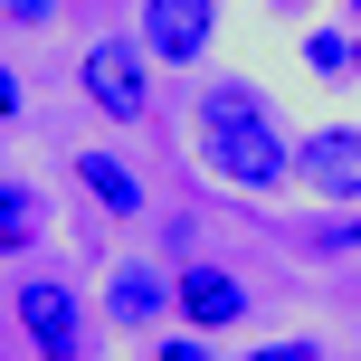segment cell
<instances>
[{
    "label": "cell",
    "instance_id": "obj_1",
    "mask_svg": "<svg viewBox=\"0 0 361 361\" xmlns=\"http://www.w3.org/2000/svg\"><path fill=\"white\" fill-rule=\"evenodd\" d=\"M190 143H200V171L228 180V190H247V200H267V190L295 180V133L276 124V105H267L257 76H209V86H200Z\"/></svg>",
    "mask_w": 361,
    "mask_h": 361
},
{
    "label": "cell",
    "instance_id": "obj_4",
    "mask_svg": "<svg viewBox=\"0 0 361 361\" xmlns=\"http://www.w3.org/2000/svg\"><path fill=\"white\" fill-rule=\"evenodd\" d=\"M10 305H19V333H29L38 361H86V305H76L57 276H29Z\"/></svg>",
    "mask_w": 361,
    "mask_h": 361
},
{
    "label": "cell",
    "instance_id": "obj_7",
    "mask_svg": "<svg viewBox=\"0 0 361 361\" xmlns=\"http://www.w3.org/2000/svg\"><path fill=\"white\" fill-rule=\"evenodd\" d=\"M105 314H114V333H152L171 314V276L152 257H114L105 267Z\"/></svg>",
    "mask_w": 361,
    "mask_h": 361
},
{
    "label": "cell",
    "instance_id": "obj_2",
    "mask_svg": "<svg viewBox=\"0 0 361 361\" xmlns=\"http://www.w3.org/2000/svg\"><path fill=\"white\" fill-rule=\"evenodd\" d=\"M76 86H86L95 114H114V124H143L152 114V48L143 38H86V57H76Z\"/></svg>",
    "mask_w": 361,
    "mask_h": 361
},
{
    "label": "cell",
    "instance_id": "obj_13",
    "mask_svg": "<svg viewBox=\"0 0 361 361\" xmlns=\"http://www.w3.org/2000/svg\"><path fill=\"white\" fill-rule=\"evenodd\" d=\"M0 19H10V29H48L57 0H0Z\"/></svg>",
    "mask_w": 361,
    "mask_h": 361
},
{
    "label": "cell",
    "instance_id": "obj_10",
    "mask_svg": "<svg viewBox=\"0 0 361 361\" xmlns=\"http://www.w3.org/2000/svg\"><path fill=\"white\" fill-rule=\"evenodd\" d=\"M38 228H48V209H38V190H29V180H0V257L38 247Z\"/></svg>",
    "mask_w": 361,
    "mask_h": 361
},
{
    "label": "cell",
    "instance_id": "obj_3",
    "mask_svg": "<svg viewBox=\"0 0 361 361\" xmlns=\"http://www.w3.org/2000/svg\"><path fill=\"white\" fill-rule=\"evenodd\" d=\"M171 314H180L190 333H228V324H247V314H257V295H247V276H238V267L180 257V267H171Z\"/></svg>",
    "mask_w": 361,
    "mask_h": 361
},
{
    "label": "cell",
    "instance_id": "obj_5",
    "mask_svg": "<svg viewBox=\"0 0 361 361\" xmlns=\"http://www.w3.org/2000/svg\"><path fill=\"white\" fill-rule=\"evenodd\" d=\"M133 38L152 48V67H200L219 48V0H143V29Z\"/></svg>",
    "mask_w": 361,
    "mask_h": 361
},
{
    "label": "cell",
    "instance_id": "obj_6",
    "mask_svg": "<svg viewBox=\"0 0 361 361\" xmlns=\"http://www.w3.org/2000/svg\"><path fill=\"white\" fill-rule=\"evenodd\" d=\"M295 180H314L324 200H352L361 209V124H324L295 143Z\"/></svg>",
    "mask_w": 361,
    "mask_h": 361
},
{
    "label": "cell",
    "instance_id": "obj_11",
    "mask_svg": "<svg viewBox=\"0 0 361 361\" xmlns=\"http://www.w3.org/2000/svg\"><path fill=\"white\" fill-rule=\"evenodd\" d=\"M238 361H324V343H314V333H276V343H257Z\"/></svg>",
    "mask_w": 361,
    "mask_h": 361
},
{
    "label": "cell",
    "instance_id": "obj_8",
    "mask_svg": "<svg viewBox=\"0 0 361 361\" xmlns=\"http://www.w3.org/2000/svg\"><path fill=\"white\" fill-rule=\"evenodd\" d=\"M76 190H86L105 219H143V180H133L124 152H76Z\"/></svg>",
    "mask_w": 361,
    "mask_h": 361
},
{
    "label": "cell",
    "instance_id": "obj_14",
    "mask_svg": "<svg viewBox=\"0 0 361 361\" xmlns=\"http://www.w3.org/2000/svg\"><path fill=\"white\" fill-rule=\"evenodd\" d=\"M10 114H29V86H19V67L0 57V124H10Z\"/></svg>",
    "mask_w": 361,
    "mask_h": 361
},
{
    "label": "cell",
    "instance_id": "obj_9",
    "mask_svg": "<svg viewBox=\"0 0 361 361\" xmlns=\"http://www.w3.org/2000/svg\"><path fill=\"white\" fill-rule=\"evenodd\" d=\"M305 67L324 86H361V29H305Z\"/></svg>",
    "mask_w": 361,
    "mask_h": 361
},
{
    "label": "cell",
    "instance_id": "obj_12",
    "mask_svg": "<svg viewBox=\"0 0 361 361\" xmlns=\"http://www.w3.org/2000/svg\"><path fill=\"white\" fill-rule=\"evenodd\" d=\"M314 247H324V257L343 247V257H352V247H361V209H352V219H324V228H314Z\"/></svg>",
    "mask_w": 361,
    "mask_h": 361
},
{
    "label": "cell",
    "instance_id": "obj_15",
    "mask_svg": "<svg viewBox=\"0 0 361 361\" xmlns=\"http://www.w3.org/2000/svg\"><path fill=\"white\" fill-rule=\"evenodd\" d=\"M152 361H209V333H171V343L152 352Z\"/></svg>",
    "mask_w": 361,
    "mask_h": 361
},
{
    "label": "cell",
    "instance_id": "obj_17",
    "mask_svg": "<svg viewBox=\"0 0 361 361\" xmlns=\"http://www.w3.org/2000/svg\"><path fill=\"white\" fill-rule=\"evenodd\" d=\"M352 29H361V0H352Z\"/></svg>",
    "mask_w": 361,
    "mask_h": 361
},
{
    "label": "cell",
    "instance_id": "obj_16",
    "mask_svg": "<svg viewBox=\"0 0 361 361\" xmlns=\"http://www.w3.org/2000/svg\"><path fill=\"white\" fill-rule=\"evenodd\" d=\"M267 10H286V19H305V10H314V0H267Z\"/></svg>",
    "mask_w": 361,
    "mask_h": 361
}]
</instances>
